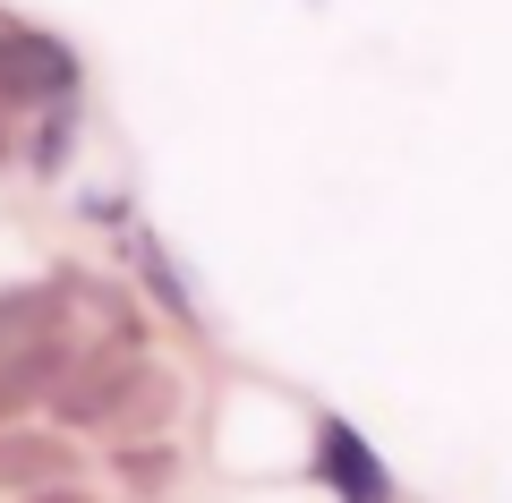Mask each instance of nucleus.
<instances>
[{
	"label": "nucleus",
	"instance_id": "obj_1",
	"mask_svg": "<svg viewBox=\"0 0 512 503\" xmlns=\"http://www.w3.org/2000/svg\"><path fill=\"white\" fill-rule=\"evenodd\" d=\"M69 367H77L69 282H18V290H0V418H18V410H35L43 393H60Z\"/></svg>",
	"mask_w": 512,
	"mask_h": 503
},
{
	"label": "nucleus",
	"instance_id": "obj_2",
	"mask_svg": "<svg viewBox=\"0 0 512 503\" xmlns=\"http://www.w3.org/2000/svg\"><path fill=\"white\" fill-rule=\"evenodd\" d=\"M308 469H316V486H325L333 503H402V478L384 469V452L333 410L316 418V435H308Z\"/></svg>",
	"mask_w": 512,
	"mask_h": 503
},
{
	"label": "nucleus",
	"instance_id": "obj_3",
	"mask_svg": "<svg viewBox=\"0 0 512 503\" xmlns=\"http://www.w3.org/2000/svg\"><path fill=\"white\" fill-rule=\"evenodd\" d=\"M77 94V52L60 35H35V26H0V103L43 111Z\"/></svg>",
	"mask_w": 512,
	"mask_h": 503
},
{
	"label": "nucleus",
	"instance_id": "obj_4",
	"mask_svg": "<svg viewBox=\"0 0 512 503\" xmlns=\"http://www.w3.org/2000/svg\"><path fill=\"white\" fill-rule=\"evenodd\" d=\"M69 469H77V452L60 444V435H43V427H0V486L35 495V486H60Z\"/></svg>",
	"mask_w": 512,
	"mask_h": 503
},
{
	"label": "nucleus",
	"instance_id": "obj_5",
	"mask_svg": "<svg viewBox=\"0 0 512 503\" xmlns=\"http://www.w3.org/2000/svg\"><path fill=\"white\" fill-rule=\"evenodd\" d=\"M128 256H137V273H146V290H154V299L171 307V316H180V324H197V299H188L180 265L163 256V239H154V231H137V239H128Z\"/></svg>",
	"mask_w": 512,
	"mask_h": 503
},
{
	"label": "nucleus",
	"instance_id": "obj_6",
	"mask_svg": "<svg viewBox=\"0 0 512 503\" xmlns=\"http://www.w3.org/2000/svg\"><path fill=\"white\" fill-rule=\"evenodd\" d=\"M120 478L137 486V495H154V486H171V444H128V452H120Z\"/></svg>",
	"mask_w": 512,
	"mask_h": 503
},
{
	"label": "nucleus",
	"instance_id": "obj_7",
	"mask_svg": "<svg viewBox=\"0 0 512 503\" xmlns=\"http://www.w3.org/2000/svg\"><path fill=\"white\" fill-rule=\"evenodd\" d=\"M26 503H86V495H77V486L60 478V486H35V495H26Z\"/></svg>",
	"mask_w": 512,
	"mask_h": 503
}]
</instances>
